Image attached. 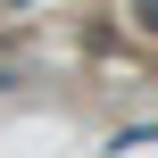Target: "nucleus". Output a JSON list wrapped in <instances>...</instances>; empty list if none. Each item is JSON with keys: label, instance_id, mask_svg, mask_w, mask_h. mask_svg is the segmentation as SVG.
<instances>
[{"label": "nucleus", "instance_id": "1", "mask_svg": "<svg viewBox=\"0 0 158 158\" xmlns=\"http://www.w3.org/2000/svg\"><path fill=\"white\" fill-rule=\"evenodd\" d=\"M142 8H150V17H142V25H158V0H142Z\"/></svg>", "mask_w": 158, "mask_h": 158}]
</instances>
